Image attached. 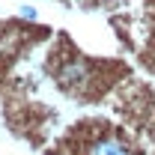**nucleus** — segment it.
<instances>
[{"mask_svg":"<svg viewBox=\"0 0 155 155\" xmlns=\"http://www.w3.org/2000/svg\"><path fill=\"white\" fill-rule=\"evenodd\" d=\"M57 84L72 96H87L93 90V84H96V66L87 57H81V54H72V57L60 60Z\"/></svg>","mask_w":155,"mask_h":155,"instance_id":"nucleus-1","label":"nucleus"},{"mask_svg":"<svg viewBox=\"0 0 155 155\" xmlns=\"http://www.w3.org/2000/svg\"><path fill=\"white\" fill-rule=\"evenodd\" d=\"M87 155H131V149H128L125 140H119L114 134H104V137H96L87 146Z\"/></svg>","mask_w":155,"mask_h":155,"instance_id":"nucleus-2","label":"nucleus"},{"mask_svg":"<svg viewBox=\"0 0 155 155\" xmlns=\"http://www.w3.org/2000/svg\"><path fill=\"white\" fill-rule=\"evenodd\" d=\"M21 18H36V6H21Z\"/></svg>","mask_w":155,"mask_h":155,"instance_id":"nucleus-3","label":"nucleus"}]
</instances>
